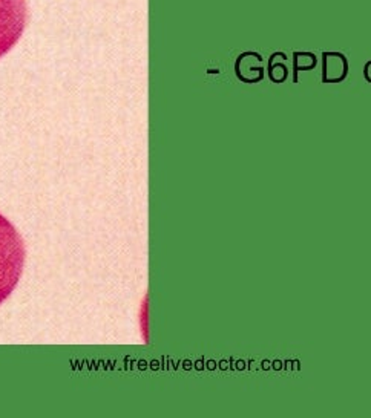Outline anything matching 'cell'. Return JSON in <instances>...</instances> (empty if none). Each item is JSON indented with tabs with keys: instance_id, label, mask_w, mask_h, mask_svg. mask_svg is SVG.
Here are the masks:
<instances>
[{
	"instance_id": "cell-1",
	"label": "cell",
	"mask_w": 371,
	"mask_h": 418,
	"mask_svg": "<svg viewBox=\"0 0 371 418\" xmlns=\"http://www.w3.org/2000/svg\"><path fill=\"white\" fill-rule=\"evenodd\" d=\"M23 241L11 222L0 215V305L10 297L22 276Z\"/></svg>"
},
{
	"instance_id": "cell-2",
	"label": "cell",
	"mask_w": 371,
	"mask_h": 418,
	"mask_svg": "<svg viewBox=\"0 0 371 418\" xmlns=\"http://www.w3.org/2000/svg\"><path fill=\"white\" fill-rule=\"evenodd\" d=\"M26 20L25 0H0V59L22 37Z\"/></svg>"
}]
</instances>
